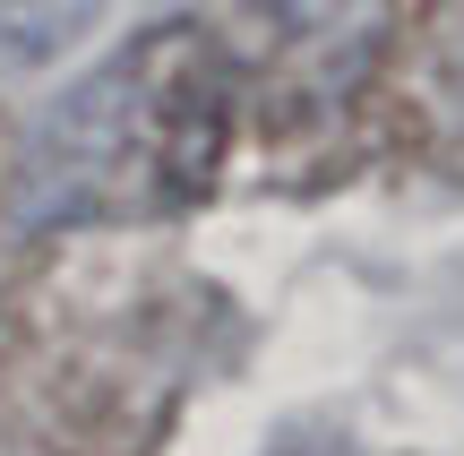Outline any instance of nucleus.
Segmentation results:
<instances>
[{
  "label": "nucleus",
  "instance_id": "f03ea898",
  "mask_svg": "<svg viewBox=\"0 0 464 456\" xmlns=\"http://www.w3.org/2000/svg\"><path fill=\"white\" fill-rule=\"evenodd\" d=\"M95 0H0V44L9 52H52L61 34H78V17Z\"/></svg>",
  "mask_w": 464,
  "mask_h": 456
},
{
  "label": "nucleus",
  "instance_id": "f257e3e1",
  "mask_svg": "<svg viewBox=\"0 0 464 456\" xmlns=\"http://www.w3.org/2000/svg\"><path fill=\"white\" fill-rule=\"evenodd\" d=\"M232 164V61L198 17L103 52L17 155V224H155L216 199Z\"/></svg>",
  "mask_w": 464,
  "mask_h": 456
}]
</instances>
